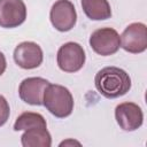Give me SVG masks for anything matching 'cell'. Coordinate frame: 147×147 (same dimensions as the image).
<instances>
[{"instance_id":"1","label":"cell","mask_w":147,"mask_h":147,"mask_svg":"<svg viewBox=\"0 0 147 147\" xmlns=\"http://www.w3.org/2000/svg\"><path fill=\"white\" fill-rule=\"evenodd\" d=\"M98 92L107 99H116L126 94L131 88L129 74L118 67H105L94 77Z\"/></svg>"},{"instance_id":"2","label":"cell","mask_w":147,"mask_h":147,"mask_svg":"<svg viewBox=\"0 0 147 147\" xmlns=\"http://www.w3.org/2000/svg\"><path fill=\"white\" fill-rule=\"evenodd\" d=\"M44 107L55 117L64 118L74 110V96L71 92L59 84H48L42 96Z\"/></svg>"},{"instance_id":"3","label":"cell","mask_w":147,"mask_h":147,"mask_svg":"<svg viewBox=\"0 0 147 147\" xmlns=\"http://www.w3.org/2000/svg\"><path fill=\"white\" fill-rule=\"evenodd\" d=\"M86 55L84 48L74 41L63 44L56 54V62L59 68L64 72H77L85 64Z\"/></svg>"},{"instance_id":"4","label":"cell","mask_w":147,"mask_h":147,"mask_svg":"<svg viewBox=\"0 0 147 147\" xmlns=\"http://www.w3.org/2000/svg\"><path fill=\"white\" fill-rule=\"evenodd\" d=\"M91 48L101 56L115 54L121 47V38L118 32L113 28H100L90 36Z\"/></svg>"},{"instance_id":"5","label":"cell","mask_w":147,"mask_h":147,"mask_svg":"<svg viewBox=\"0 0 147 147\" xmlns=\"http://www.w3.org/2000/svg\"><path fill=\"white\" fill-rule=\"evenodd\" d=\"M121 47L129 53L139 54L147 48V26L141 22L129 24L119 36Z\"/></svg>"},{"instance_id":"6","label":"cell","mask_w":147,"mask_h":147,"mask_svg":"<svg viewBox=\"0 0 147 147\" xmlns=\"http://www.w3.org/2000/svg\"><path fill=\"white\" fill-rule=\"evenodd\" d=\"M49 20L57 31H70L77 22V13L74 3L69 0L55 1L49 11Z\"/></svg>"},{"instance_id":"7","label":"cell","mask_w":147,"mask_h":147,"mask_svg":"<svg viewBox=\"0 0 147 147\" xmlns=\"http://www.w3.org/2000/svg\"><path fill=\"white\" fill-rule=\"evenodd\" d=\"M14 61L22 69H36L44 60V53L41 47L33 41H23L18 44L14 49Z\"/></svg>"},{"instance_id":"8","label":"cell","mask_w":147,"mask_h":147,"mask_svg":"<svg viewBox=\"0 0 147 147\" xmlns=\"http://www.w3.org/2000/svg\"><path fill=\"white\" fill-rule=\"evenodd\" d=\"M115 118L122 130L131 132L142 125L144 113L134 102H122L115 108Z\"/></svg>"},{"instance_id":"9","label":"cell","mask_w":147,"mask_h":147,"mask_svg":"<svg viewBox=\"0 0 147 147\" xmlns=\"http://www.w3.org/2000/svg\"><path fill=\"white\" fill-rule=\"evenodd\" d=\"M26 18V6L23 0H0V26L17 28Z\"/></svg>"},{"instance_id":"10","label":"cell","mask_w":147,"mask_h":147,"mask_svg":"<svg viewBox=\"0 0 147 147\" xmlns=\"http://www.w3.org/2000/svg\"><path fill=\"white\" fill-rule=\"evenodd\" d=\"M49 82L41 77H28L18 87V95L22 101L31 106H41L45 88Z\"/></svg>"},{"instance_id":"11","label":"cell","mask_w":147,"mask_h":147,"mask_svg":"<svg viewBox=\"0 0 147 147\" xmlns=\"http://www.w3.org/2000/svg\"><path fill=\"white\" fill-rule=\"evenodd\" d=\"M85 15L92 21H103L111 17V7L108 0H82Z\"/></svg>"},{"instance_id":"12","label":"cell","mask_w":147,"mask_h":147,"mask_svg":"<svg viewBox=\"0 0 147 147\" xmlns=\"http://www.w3.org/2000/svg\"><path fill=\"white\" fill-rule=\"evenodd\" d=\"M21 144L23 147H51L52 137L47 127H32L22 134Z\"/></svg>"},{"instance_id":"13","label":"cell","mask_w":147,"mask_h":147,"mask_svg":"<svg viewBox=\"0 0 147 147\" xmlns=\"http://www.w3.org/2000/svg\"><path fill=\"white\" fill-rule=\"evenodd\" d=\"M32 127H47L46 119L41 114L25 111V113H22L14 123L15 131H22V130L25 131Z\"/></svg>"},{"instance_id":"14","label":"cell","mask_w":147,"mask_h":147,"mask_svg":"<svg viewBox=\"0 0 147 147\" xmlns=\"http://www.w3.org/2000/svg\"><path fill=\"white\" fill-rule=\"evenodd\" d=\"M10 115V107L3 95L0 94V126L5 125Z\"/></svg>"},{"instance_id":"15","label":"cell","mask_w":147,"mask_h":147,"mask_svg":"<svg viewBox=\"0 0 147 147\" xmlns=\"http://www.w3.org/2000/svg\"><path fill=\"white\" fill-rule=\"evenodd\" d=\"M6 68H7V61L3 53L0 51V76L6 71Z\"/></svg>"},{"instance_id":"16","label":"cell","mask_w":147,"mask_h":147,"mask_svg":"<svg viewBox=\"0 0 147 147\" xmlns=\"http://www.w3.org/2000/svg\"><path fill=\"white\" fill-rule=\"evenodd\" d=\"M68 144H77V145H80L79 142H77V141H72V140H67V141H62L61 144H60V146H65V145H68Z\"/></svg>"}]
</instances>
